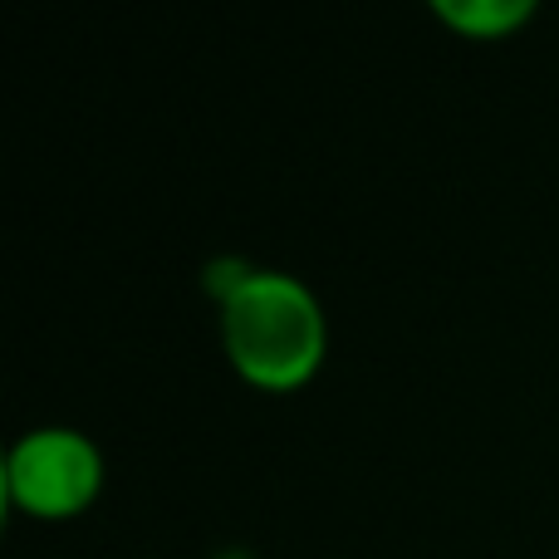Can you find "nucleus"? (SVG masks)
Returning <instances> with one entry per match:
<instances>
[{"mask_svg": "<svg viewBox=\"0 0 559 559\" xmlns=\"http://www.w3.org/2000/svg\"><path fill=\"white\" fill-rule=\"evenodd\" d=\"M535 0H432V15L466 39H511L535 20Z\"/></svg>", "mask_w": 559, "mask_h": 559, "instance_id": "nucleus-3", "label": "nucleus"}, {"mask_svg": "<svg viewBox=\"0 0 559 559\" xmlns=\"http://www.w3.org/2000/svg\"><path fill=\"white\" fill-rule=\"evenodd\" d=\"M222 354L251 388L295 393L329 358V314L305 275L236 261L216 280Z\"/></svg>", "mask_w": 559, "mask_h": 559, "instance_id": "nucleus-1", "label": "nucleus"}, {"mask_svg": "<svg viewBox=\"0 0 559 559\" xmlns=\"http://www.w3.org/2000/svg\"><path fill=\"white\" fill-rule=\"evenodd\" d=\"M5 501L29 521H74L104 491V447L69 423L29 427L5 452Z\"/></svg>", "mask_w": 559, "mask_h": 559, "instance_id": "nucleus-2", "label": "nucleus"}]
</instances>
